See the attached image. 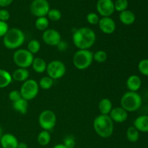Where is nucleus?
I'll use <instances>...</instances> for the list:
<instances>
[{
	"label": "nucleus",
	"instance_id": "obj_3",
	"mask_svg": "<svg viewBox=\"0 0 148 148\" xmlns=\"http://www.w3.org/2000/svg\"><path fill=\"white\" fill-rule=\"evenodd\" d=\"M25 36L23 31L17 27L9 29L5 36L3 37V43L7 49H17L24 43Z\"/></svg>",
	"mask_w": 148,
	"mask_h": 148
},
{
	"label": "nucleus",
	"instance_id": "obj_39",
	"mask_svg": "<svg viewBox=\"0 0 148 148\" xmlns=\"http://www.w3.org/2000/svg\"><path fill=\"white\" fill-rule=\"evenodd\" d=\"M13 0H0V7H6L12 3Z\"/></svg>",
	"mask_w": 148,
	"mask_h": 148
},
{
	"label": "nucleus",
	"instance_id": "obj_10",
	"mask_svg": "<svg viewBox=\"0 0 148 148\" xmlns=\"http://www.w3.org/2000/svg\"><path fill=\"white\" fill-rule=\"evenodd\" d=\"M50 9L48 0H33L30 6V12L37 17H46Z\"/></svg>",
	"mask_w": 148,
	"mask_h": 148
},
{
	"label": "nucleus",
	"instance_id": "obj_14",
	"mask_svg": "<svg viewBox=\"0 0 148 148\" xmlns=\"http://www.w3.org/2000/svg\"><path fill=\"white\" fill-rule=\"evenodd\" d=\"M109 116L114 122L123 123L128 119V112L121 106L115 107L112 108L109 114Z\"/></svg>",
	"mask_w": 148,
	"mask_h": 148
},
{
	"label": "nucleus",
	"instance_id": "obj_28",
	"mask_svg": "<svg viewBox=\"0 0 148 148\" xmlns=\"http://www.w3.org/2000/svg\"><path fill=\"white\" fill-rule=\"evenodd\" d=\"M27 50L32 53V54H36L38 53L40 49V43L36 39H33L30 40L27 43Z\"/></svg>",
	"mask_w": 148,
	"mask_h": 148
},
{
	"label": "nucleus",
	"instance_id": "obj_7",
	"mask_svg": "<svg viewBox=\"0 0 148 148\" xmlns=\"http://www.w3.org/2000/svg\"><path fill=\"white\" fill-rule=\"evenodd\" d=\"M33 59H34L33 54H32L27 49H18L13 54L14 63L19 68L27 69L32 65Z\"/></svg>",
	"mask_w": 148,
	"mask_h": 148
},
{
	"label": "nucleus",
	"instance_id": "obj_38",
	"mask_svg": "<svg viewBox=\"0 0 148 148\" xmlns=\"http://www.w3.org/2000/svg\"><path fill=\"white\" fill-rule=\"evenodd\" d=\"M56 47H57L58 50L62 52H64L68 49V44L66 43V42L64 41V40H62L59 43H58Z\"/></svg>",
	"mask_w": 148,
	"mask_h": 148
},
{
	"label": "nucleus",
	"instance_id": "obj_2",
	"mask_svg": "<svg viewBox=\"0 0 148 148\" xmlns=\"http://www.w3.org/2000/svg\"><path fill=\"white\" fill-rule=\"evenodd\" d=\"M93 128L95 133L102 138H108L114 133V121L109 115L100 114L93 121Z\"/></svg>",
	"mask_w": 148,
	"mask_h": 148
},
{
	"label": "nucleus",
	"instance_id": "obj_4",
	"mask_svg": "<svg viewBox=\"0 0 148 148\" xmlns=\"http://www.w3.org/2000/svg\"><path fill=\"white\" fill-rule=\"evenodd\" d=\"M120 103L121 108L127 112H134L142 106L143 99L138 92L129 91L122 95Z\"/></svg>",
	"mask_w": 148,
	"mask_h": 148
},
{
	"label": "nucleus",
	"instance_id": "obj_19",
	"mask_svg": "<svg viewBox=\"0 0 148 148\" xmlns=\"http://www.w3.org/2000/svg\"><path fill=\"white\" fill-rule=\"evenodd\" d=\"M29 71L27 69L24 68H18L15 69L12 74V77L14 80L17 81V82H24L29 77Z\"/></svg>",
	"mask_w": 148,
	"mask_h": 148
},
{
	"label": "nucleus",
	"instance_id": "obj_16",
	"mask_svg": "<svg viewBox=\"0 0 148 148\" xmlns=\"http://www.w3.org/2000/svg\"><path fill=\"white\" fill-rule=\"evenodd\" d=\"M127 87L128 90L131 92H137L140 90L142 85L141 78L138 75H131L127 79Z\"/></svg>",
	"mask_w": 148,
	"mask_h": 148
},
{
	"label": "nucleus",
	"instance_id": "obj_5",
	"mask_svg": "<svg viewBox=\"0 0 148 148\" xmlns=\"http://www.w3.org/2000/svg\"><path fill=\"white\" fill-rule=\"evenodd\" d=\"M73 64L79 70L88 69L93 62V53L90 50H78L74 54Z\"/></svg>",
	"mask_w": 148,
	"mask_h": 148
},
{
	"label": "nucleus",
	"instance_id": "obj_30",
	"mask_svg": "<svg viewBox=\"0 0 148 148\" xmlns=\"http://www.w3.org/2000/svg\"><path fill=\"white\" fill-rule=\"evenodd\" d=\"M129 6L128 0H116L114 2V9L115 11L121 12L127 10Z\"/></svg>",
	"mask_w": 148,
	"mask_h": 148
},
{
	"label": "nucleus",
	"instance_id": "obj_29",
	"mask_svg": "<svg viewBox=\"0 0 148 148\" xmlns=\"http://www.w3.org/2000/svg\"><path fill=\"white\" fill-rule=\"evenodd\" d=\"M108 54L105 51L98 50L93 53V60L98 63H103L107 60Z\"/></svg>",
	"mask_w": 148,
	"mask_h": 148
},
{
	"label": "nucleus",
	"instance_id": "obj_33",
	"mask_svg": "<svg viewBox=\"0 0 148 148\" xmlns=\"http://www.w3.org/2000/svg\"><path fill=\"white\" fill-rule=\"evenodd\" d=\"M63 145L66 148H75L76 145V141H75V137L72 135H68L65 137V138L64 139Z\"/></svg>",
	"mask_w": 148,
	"mask_h": 148
},
{
	"label": "nucleus",
	"instance_id": "obj_26",
	"mask_svg": "<svg viewBox=\"0 0 148 148\" xmlns=\"http://www.w3.org/2000/svg\"><path fill=\"white\" fill-rule=\"evenodd\" d=\"M35 26L36 29L40 31H45L49 29V20L46 17H37L36 22H35Z\"/></svg>",
	"mask_w": 148,
	"mask_h": 148
},
{
	"label": "nucleus",
	"instance_id": "obj_8",
	"mask_svg": "<svg viewBox=\"0 0 148 148\" xmlns=\"http://www.w3.org/2000/svg\"><path fill=\"white\" fill-rule=\"evenodd\" d=\"M46 72L48 76L54 80L60 79L64 76L66 72V68L62 61L53 60L47 64Z\"/></svg>",
	"mask_w": 148,
	"mask_h": 148
},
{
	"label": "nucleus",
	"instance_id": "obj_25",
	"mask_svg": "<svg viewBox=\"0 0 148 148\" xmlns=\"http://www.w3.org/2000/svg\"><path fill=\"white\" fill-rule=\"evenodd\" d=\"M51 140V136L49 131L43 130L38 134L37 137V141L40 145L46 146L50 143Z\"/></svg>",
	"mask_w": 148,
	"mask_h": 148
},
{
	"label": "nucleus",
	"instance_id": "obj_18",
	"mask_svg": "<svg viewBox=\"0 0 148 148\" xmlns=\"http://www.w3.org/2000/svg\"><path fill=\"white\" fill-rule=\"evenodd\" d=\"M119 20L125 25H131L136 20L135 14L128 10L123 11L119 14Z\"/></svg>",
	"mask_w": 148,
	"mask_h": 148
},
{
	"label": "nucleus",
	"instance_id": "obj_13",
	"mask_svg": "<svg viewBox=\"0 0 148 148\" xmlns=\"http://www.w3.org/2000/svg\"><path fill=\"white\" fill-rule=\"evenodd\" d=\"M98 25L101 31L108 35L114 33L116 27L115 21L111 17H103Z\"/></svg>",
	"mask_w": 148,
	"mask_h": 148
},
{
	"label": "nucleus",
	"instance_id": "obj_20",
	"mask_svg": "<svg viewBox=\"0 0 148 148\" xmlns=\"http://www.w3.org/2000/svg\"><path fill=\"white\" fill-rule=\"evenodd\" d=\"M32 67L33 70L36 73L41 74L43 73L46 71V67H47V64L46 61L40 57H36L33 59V63H32Z\"/></svg>",
	"mask_w": 148,
	"mask_h": 148
},
{
	"label": "nucleus",
	"instance_id": "obj_31",
	"mask_svg": "<svg viewBox=\"0 0 148 148\" xmlns=\"http://www.w3.org/2000/svg\"><path fill=\"white\" fill-rule=\"evenodd\" d=\"M48 19L51 20V21L56 22L59 21L62 18V12L60 10L57 9H50V10L48 12Z\"/></svg>",
	"mask_w": 148,
	"mask_h": 148
},
{
	"label": "nucleus",
	"instance_id": "obj_6",
	"mask_svg": "<svg viewBox=\"0 0 148 148\" xmlns=\"http://www.w3.org/2000/svg\"><path fill=\"white\" fill-rule=\"evenodd\" d=\"M20 92L23 99L27 101L34 99L39 92L38 82L33 79H27L22 85Z\"/></svg>",
	"mask_w": 148,
	"mask_h": 148
},
{
	"label": "nucleus",
	"instance_id": "obj_36",
	"mask_svg": "<svg viewBox=\"0 0 148 148\" xmlns=\"http://www.w3.org/2000/svg\"><path fill=\"white\" fill-rule=\"evenodd\" d=\"M9 30V25L7 22L0 21V38L4 37Z\"/></svg>",
	"mask_w": 148,
	"mask_h": 148
},
{
	"label": "nucleus",
	"instance_id": "obj_17",
	"mask_svg": "<svg viewBox=\"0 0 148 148\" xmlns=\"http://www.w3.org/2000/svg\"><path fill=\"white\" fill-rule=\"evenodd\" d=\"M134 127L140 132H148V116L142 115L134 121Z\"/></svg>",
	"mask_w": 148,
	"mask_h": 148
},
{
	"label": "nucleus",
	"instance_id": "obj_43",
	"mask_svg": "<svg viewBox=\"0 0 148 148\" xmlns=\"http://www.w3.org/2000/svg\"><path fill=\"white\" fill-rule=\"evenodd\" d=\"M147 110H148V103H147Z\"/></svg>",
	"mask_w": 148,
	"mask_h": 148
},
{
	"label": "nucleus",
	"instance_id": "obj_22",
	"mask_svg": "<svg viewBox=\"0 0 148 148\" xmlns=\"http://www.w3.org/2000/svg\"><path fill=\"white\" fill-rule=\"evenodd\" d=\"M12 108L14 111L20 113V114H25L27 112L28 103H27V101L22 98L18 101L12 103Z\"/></svg>",
	"mask_w": 148,
	"mask_h": 148
},
{
	"label": "nucleus",
	"instance_id": "obj_32",
	"mask_svg": "<svg viewBox=\"0 0 148 148\" xmlns=\"http://www.w3.org/2000/svg\"><path fill=\"white\" fill-rule=\"evenodd\" d=\"M138 70L142 75L148 77V59H142L138 64Z\"/></svg>",
	"mask_w": 148,
	"mask_h": 148
},
{
	"label": "nucleus",
	"instance_id": "obj_40",
	"mask_svg": "<svg viewBox=\"0 0 148 148\" xmlns=\"http://www.w3.org/2000/svg\"><path fill=\"white\" fill-rule=\"evenodd\" d=\"M17 148H28V146L24 142H22V143H19L18 145H17Z\"/></svg>",
	"mask_w": 148,
	"mask_h": 148
},
{
	"label": "nucleus",
	"instance_id": "obj_24",
	"mask_svg": "<svg viewBox=\"0 0 148 148\" xmlns=\"http://www.w3.org/2000/svg\"><path fill=\"white\" fill-rule=\"evenodd\" d=\"M126 136H127V139L129 142L132 143H137L140 138V132L134 126L130 127L127 129Z\"/></svg>",
	"mask_w": 148,
	"mask_h": 148
},
{
	"label": "nucleus",
	"instance_id": "obj_42",
	"mask_svg": "<svg viewBox=\"0 0 148 148\" xmlns=\"http://www.w3.org/2000/svg\"><path fill=\"white\" fill-rule=\"evenodd\" d=\"M3 129H2V127H1V126H0V140H1V137H2V136H3Z\"/></svg>",
	"mask_w": 148,
	"mask_h": 148
},
{
	"label": "nucleus",
	"instance_id": "obj_27",
	"mask_svg": "<svg viewBox=\"0 0 148 148\" xmlns=\"http://www.w3.org/2000/svg\"><path fill=\"white\" fill-rule=\"evenodd\" d=\"M39 88L43 90H49L52 88L53 85V79L50 77L45 76L43 77L39 81Z\"/></svg>",
	"mask_w": 148,
	"mask_h": 148
},
{
	"label": "nucleus",
	"instance_id": "obj_44",
	"mask_svg": "<svg viewBox=\"0 0 148 148\" xmlns=\"http://www.w3.org/2000/svg\"><path fill=\"white\" fill-rule=\"evenodd\" d=\"M0 148H2V147H0Z\"/></svg>",
	"mask_w": 148,
	"mask_h": 148
},
{
	"label": "nucleus",
	"instance_id": "obj_1",
	"mask_svg": "<svg viewBox=\"0 0 148 148\" xmlns=\"http://www.w3.org/2000/svg\"><path fill=\"white\" fill-rule=\"evenodd\" d=\"M96 40L95 33L91 28L82 27L76 29L72 34L74 45L79 50H89Z\"/></svg>",
	"mask_w": 148,
	"mask_h": 148
},
{
	"label": "nucleus",
	"instance_id": "obj_11",
	"mask_svg": "<svg viewBox=\"0 0 148 148\" xmlns=\"http://www.w3.org/2000/svg\"><path fill=\"white\" fill-rule=\"evenodd\" d=\"M96 9L98 14L102 17H111L115 11L114 2L113 0H98Z\"/></svg>",
	"mask_w": 148,
	"mask_h": 148
},
{
	"label": "nucleus",
	"instance_id": "obj_12",
	"mask_svg": "<svg viewBox=\"0 0 148 148\" xmlns=\"http://www.w3.org/2000/svg\"><path fill=\"white\" fill-rule=\"evenodd\" d=\"M42 40L49 46H56L62 40V36L60 33L55 29H47L42 34Z\"/></svg>",
	"mask_w": 148,
	"mask_h": 148
},
{
	"label": "nucleus",
	"instance_id": "obj_35",
	"mask_svg": "<svg viewBox=\"0 0 148 148\" xmlns=\"http://www.w3.org/2000/svg\"><path fill=\"white\" fill-rule=\"evenodd\" d=\"M20 98H22L21 93H20V91L17 90H12L11 92L9 93V99H10L12 103L18 101Z\"/></svg>",
	"mask_w": 148,
	"mask_h": 148
},
{
	"label": "nucleus",
	"instance_id": "obj_41",
	"mask_svg": "<svg viewBox=\"0 0 148 148\" xmlns=\"http://www.w3.org/2000/svg\"><path fill=\"white\" fill-rule=\"evenodd\" d=\"M53 148H66V147H65L63 144H57L56 145L53 146Z\"/></svg>",
	"mask_w": 148,
	"mask_h": 148
},
{
	"label": "nucleus",
	"instance_id": "obj_37",
	"mask_svg": "<svg viewBox=\"0 0 148 148\" xmlns=\"http://www.w3.org/2000/svg\"><path fill=\"white\" fill-rule=\"evenodd\" d=\"M10 18V13L5 9L0 10V21L7 22Z\"/></svg>",
	"mask_w": 148,
	"mask_h": 148
},
{
	"label": "nucleus",
	"instance_id": "obj_34",
	"mask_svg": "<svg viewBox=\"0 0 148 148\" xmlns=\"http://www.w3.org/2000/svg\"><path fill=\"white\" fill-rule=\"evenodd\" d=\"M86 18H87V21L88 22V23H90V25H98L100 20L99 16L95 12L88 13Z\"/></svg>",
	"mask_w": 148,
	"mask_h": 148
},
{
	"label": "nucleus",
	"instance_id": "obj_15",
	"mask_svg": "<svg viewBox=\"0 0 148 148\" xmlns=\"http://www.w3.org/2000/svg\"><path fill=\"white\" fill-rule=\"evenodd\" d=\"M18 143L17 137L10 133L3 134L0 140V144L2 148H17Z\"/></svg>",
	"mask_w": 148,
	"mask_h": 148
},
{
	"label": "nucleus",
	"instance_id": "obj_23",
	"mask_svg": "<svg viewBox=\"0 0 148 148\" xmlns=\"http://www.w3.org/2000/svg\"><path fill=\"white\" fill-rule=\"evenodd\" d=\"M12 81V75L4 69H0V88H7Z\"/></svg>",
	"mask_w": 148,
	"mask_h": 148
},
{
	"label": "nucleus",
	"instance_id": "obj_21",
	"mask_svg": "<svg viewBox=\"0 0 148 148\" xmlns=\"http://www.w3.org/2000/svg\"><path fill=\"white\" fill-rule=\"evenodd\" d=\"M113 108L112 102L108 98H103L100 101L98 104V109L101 114L103 115H109Z\"/></svg>",
	"mask_w": 148,
	"mask_h": 148
},
{
	"label": "nucleus",
	"instance_id": "obj_9",
	"mask_svg": "<svg viewBox=\"0 0 148 148\" xmlns=\"http://www.w3.org/2000/svg\"><path fill=\"white\" fill-rule=\"evenodd\" d=\"M56 114L51 110H45L42 111L38 116V124L40 127L46 131H51L56 124Z\"/></svg>",
	"mask_w": 148,
	"mask_h": 148
}]
</instances>
